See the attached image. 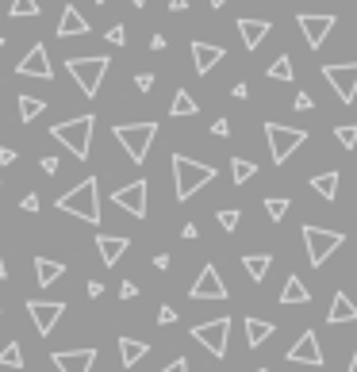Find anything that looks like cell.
<instances>
[{"mask_svg":"<svg viewBox=\"0 0 357 372\" xmlns=\"http://www.w3.org/2000/svg\"><path fill=\"white\" fill-rule=\"evenodd\" d=\"M58 211L81 219V223L100 227V184H96V177H85V181H77V188L62 192V196H58Z\"/></svg>","mask_w":357,"mask_h":372,"instance_id":"cell-1","label":"cell"},{"mask_svg":"<svg viewBox=\"0 0 357 372\" xmlns=\"http://www.w3.org/2000/svg\"><path fill=\"white\" fill-rule=\"evenodd\" d=\"M216 181V166H208V161H192V157L184 154H173V188H177V200H192L204 184Z\"/></svg>","mask_w":357,"mask_h":372,"instance_id":"cell-2","label":"cell"},{"mask_svg":"<svg viewBox=\"0 0 357 372\" xmlns=\"http://www.w3.org/2000/svg\"><path fill=\"white\" fill-rule=\"evenodd\" d=\"M92 127H96V119H92V116H77V119H66V123L50 127V139L62 142L69 154L85 161V157H89V150H92Z\"/></svg>","mask_w":357,"mask_h":372,"instance_id":"cell-3","label":"cell"},{"mask_svg":"<svg viewBox=\"0 0 357 372\" xmlns=\"http://www.w3.org/2000/svg\"><path fill=\"white\" fill-rule=\"evenodd\" d=\"M112 134H116V142L127 150V157L134 166H142L154 139H158V123H119V127H112Z\"/></svg>","mask_w":357,"mask_h":372,"instance_id":"cell-4","label":"cell"},{"mask_svg":"<svg viewBox=\"0 0 357 372\" xmlns=\"http://www.w3.org/2000/svg\"><path fill=\"white\" fill-rule=\"evenodd\" d=\"M108 66L112 58H104V54H96V58H69L66 69L69 77L77 81V89L85 92V96H96L100 85H104V77H108Z\"/></svg>","mask_w":357,"mask_h":372,"instance_id":"cell-5","label":"cell"},{"mask_svg":"<svg viewBox=\"0 0 357 372\" xmlns=\"http://www.w3.org/2000/svg\"><path fill=\"white\" fill-rule=\"evenodd\" d=\"M265 142H269V157H273V166H284V161H288V157L308 142V131H304V127L265 123Z\"/></svg>","mask_w":357,"mask_h":372,"instance_id":"cell-6","label":"cell"},{"mask_svg":"<svg viewBox=\"0 0 357 372\" xmlns=\"http://www.w3.org/2000/svg\"><path fill=\"white\" fill-rule=\"evenodd\" d=\"M342 242H346V234L342 231H323V227H304V246H308V261L315 265H326V257L334 254V249L342 246Z\"/></svg>","mask_w":357,"mask_h":372,"instance_id":"cell-7","label":"cell"},{"mask_svg":"<svg viewBox=\"0 0 357 372\" xmlns=\"http://www.w3.org/2000/svg\"><path fill=\"white\" fill-rule=\"evenodd\" d=\"M227 334H231V319H227V315L223 319H211V323L192 326V338L208 349L211 357H227Z\"/></svg>","mask_w":357,"mask_h":372,"instance_id":"cell-8","label":"cell"},{"mask_svg":"<svg viewBox=\"0 0 357 372\" xmlns=\"http://www.w3.org/2000/svg\"><path fill=\"white\" fill-rule=\"evenodd\" d=\"M323 81L338 92L342 104L357 100V62H342V66H323Z\"/></svg>","mask_w":357,"mask_h":372,"instance_id":"cell-9","label":"cell"},{"mask_svg":"<svg viewBox=\"0 0 357 372\" xmlns=\"http://www.w3.org/2000/svg\"><path fill=\"white\" fill-rule=\"evenodd\" d=\"M27 315H31L39 338H46V334H54L58 319L66 315V303H58V299H27Z\"/></svg>","mask_w":357,"mask_h":372,"instance_id":"cell-10","label":"cell"},{"mask_svg":"<svg viewBox=\"0 0 357 372\" xmlns=\"http://www.w3.org/2000/svg\"><path fill=\"white\" fill-rule=\"evenodd\" d=\"M146 192H150L146 181H131V184L112 192V204L123 207L127 215H134V219H146Z\"/></svg>","mask_w":357,"mask_h":372,"instance_id":"cell-11","label":"cell"},{"mask_svg":"<svg viewBox=\"0 0 357 372\" xmlns=\"http://www.w3.org/2000/svg\"><path fill=\"white\" fill-rule=\"evenodd\" d=\"M296 24H299V31H304V39H308V46L319 50V46L326 42V35L334 31V24H338V19H334L331 12H326V16H315V12H299Z\"/></svg>","mask_w":357,"mask_h":372,"instance_id":"cell-12","label":"cell"},{"mask_svg":"<svg viewBox=\"0 0 357 372\" xmlns=\"http://www.w3.org/2000/svg\"><path fill=\"white\" fill-rule=\"evenodd\" d=\"M189 296L192 299H227V284H223L216 265H204V269H200V276L189 288Z\"/></svg>","mask_w":357,"mask_h":372,"instance_id":"cell-13","label":"cell"},{"mask_svg":"<svg viewBox=\"0 0 357 372\" xmlns=\"http://www.w3.org/2000/svg\"><path fill=\"white\" fill-rule=\"evenodd\" d=\"M288 361L292 364H311V369H323V349H319V334L315 330H304L296 338V346L288 349Z\"/></svg>","mask_w":357,"mask_h":372,"instance_id":"cell-14","label":"cell"},{"mask_svg":"<svg viewBox=\"0 0 357 372\" xmlns=\"http://www.w3.org/2000/svg\"><path fill=\"white\" fill-rule=\"evenodd\" d=\"M16 73L19 77H39V81H50V77H54V69H50V54H46V46H42V42H35L24 58H19Z\"/></svg>","mask_w":357,"mask_h":372,"instance_id":"cell-15","label":"cell"},{"mask_svg":"<svg viewBox=\"0 0 357 372\" xmlns=\"http://www.w3.org/2000/svg\"><path fill=\"white\" fill-rule=\"evenodd\" d=\"M58 372H92L96 364V349H58L50 357Z\"/></svg>","mask_w":357,"mask_h":372,"instance_id":"cell-16","label":"cell"},{"mask_svg":"<svg viewBox=\"0 0 357 372\" xmlns=\"http://www.w3.org/2000/svg\"><path fill=\"white\" fill-rule=\"evenodd\" d=\"M227 58V50L216 46V42H204V39H192V66H196V73H211V69L219 66V62Z\"/></svg>","mask_w":357,"mask_h":372,"instance_id":"cell-17","label":"cell"},{"mask_svg":"<svg viewBox=\"0 0 357 372\" xmlns=\"http://www.w3.org/2000/svg\"><path fill=\"white\" fill-rule=\"evenodd\" d=\"M58 35L62 39H77V35H89V19L77 12V4H66L58 16Z\"/></svg>","mask_w":357,"mask_h":372,"instance_id":"cell-18","label":"cell"},{"mask_svg":"<svg viewBox=\"0 0 357 372\" xmlns=\"http://www.w3.org/2000/svg\"><path fill=\"white\" fill-rule=\"evenodd\" d=\"M326 323H331V326L357 323V303L346 296V292H334V299H331V311H326Z\"/></svg>","mask_w":357,"mask_h":372,"instance_id":"cell-19","label":"cell"},{"mask_svg":"<svg viewBox=\"0 0 357 372\" xmlns=\"http://www.w3.org/2000/svg\"><path fill=\"white\" fill-rule=\"evenodd\" d=\"M96 249H100V261L112 269V265H116L119 257L127 254V249H131V242L119 238V234H96Z\"/></svg>","mask_w":357,"mask_h":372,"instance_id":"cell-20","label":"cell"},{"mask_svg":"<svg viewBox=\"0 0 357 372\" xmlns=\"http://www.w3.org/2000/svg\"><path fill=\"white\" fill-rule=\"evenodd\" d=\"M273 31V24L269 19H238V35H242V46L246 50H258L261 39Z\"/></svg>","mask_w":357,"mask_h":372,"instance_id":"cell-21","label":"cell"},{"mask_svg":"<svg viewBox=\"0 0 357 372\" xmlns=\"http://www.w3.org/2000/svg\"><path fill=\"white\" fill-rule=\"evenodd\" d=\"M62 273H66V265L62 261H50V257H35V281L42 284V288H50V284H58Z\"/></svg>","mask_w":357,"mask_h":372,"instance_id":"cell-22","label":"cell"},{"mask_svg":"<svg viewBox=\"0 0 357 372\" xmlns=\"http://www.w3.org/2000/svg\"><path fill=\"white\" fill-rule=\"evenodd\" d=\"M150 353V346L146 342H139V338H119V361H123V369H134V364L142 361V357Z\"/></svg>","mask_w":357,"mask_h":372,"instance_id":"cell-23","label":"cell"},{"mask_svg":"<svg viewBox=\"0 0 357 372\" xmlns=\"http://www.w3.org/2000/svg\"><path fill=\"white\" fill-rule=\"evenodd\" d=\"M242 269L250 273V281H254V284H261L269 276V269H273V257H269V254H246V257H242Z\"/></svg>","mask_w":357,"mask_h":372,"instance_id":"cell-24","label":"cell"},{"mask_svg":"<svg viewBox=\"0 0 357 372\" xmlns=\"http://www.w3.org/2000/svg\"><path fill=\"white\" fill-rule=\"evenodd\" d=\"M273 330H277V326L265 323V319H246V346H250V349L265 346V342L273 338Z\"/></svg>","mask_w":357,"mask_h":372,"instance_id":"cell-25","label":"cell"},{"mask_svg":"<svg viewBox=\"0 0 357 372\" xmlns=\"http://www.w3.org/2000/svg\"><path fill=\"white\" fill-rule=\"evenodd\" d=\"M281 303H311V292H308V284L299 281L296 273L284 281V288H281Z\"/></svg>","mask_w":357,"mask_h":372,"instance_id":"cell-26","label":"cell"},{"mask_svg":"<svg viewBox=\"0 0 357 372\" xmlns=\"http://www.w3.org/2000/svg\"><path fill=\"white\" fill-rule=\"evenodd\" d=\"M338 181H342V177L331 169V173H319V177H311V188H315L323 200H334V196H338Z\"/></svg>","mask_w":357,"mask_h":372,"instance_id":"cell-27","label":"cell"},{"mask_svg":"<svg viewBox=\"0 0 357 372\" xmlns=\"http://www.w3.org/2000/svg\"><path fill=\"white\" fill-rule=\"evenodd\" d=\"M169 116H196V100H192V92L189 89H177L173 92V104H169Z\"/></svg>","mask_w":357,"mask_h":372,"instance_id":"cell-28","label":"cell"},{"mask_svg":"<svg viewBox=\"0 0 357 372\" xmlns=\"http://www.w3.org/2000/svg\"><path fill=\"white\" fill-rule=\"evenodd\" d=\"M42 112H46V100H39V96H19V119H24V123L39 119Z\"/></svg>","mask_w":357,"mask_h":372,"instance_id":"cell-29","label":"cell"},{"mask_svg":"<svg viewBox=\"0 0 357 372\" xmlns=\"http://www.w3.org/2000/svg\"><path fill=\"white\" fill-rule=\"evenodd\" d=\"M231 177H234V184H246V181L258 177V166L246 161V157H231Z\"/></svg>","mask_w":357,"mask_h":372,"instance_id":"cell-30","label":"cell"},{"mask_svg":"<svg viewBox=\"0 0 357 372\" xmlns=\"http://www.w3.org/2000/svg\"><path fill=\"white\" fill-rule=\"evenodd\" d=\"M265 77H269V81H292V77H296V69H292V58H288V54H281V58L265 69Z\"/></svg>","mask_w":357,"mask_h":372,"instance_id":"cell-31","label":"cell"},{"mask_svg":"<svg viewBox=\"0 0 357 372\" xmlns=\"http://www.w3.org/2000/svg\"><path fill=\"white\" fill-rule=\"evenodd\" d=\"M0 369H24V349H19V342H8V346L0 349Z\"/></svg>","mask_w":357,"mask_h":372,"instance_id":"cell-32","label":"cell"},{"mask_svg":"<svg viewBox=\"0 0 357 372\" xmlns=\"http://www.w3.org/2000/svg\"><path fill=\"white\" fill-rule=\"evenodd\" d=\"M39 12H42L39 0H12L8 16H12V19H31V16H39Z\"/></svg>","mask_w":357,"mask_h":372,"instance_id":"cell-33","label":"cell"},{"mask_svg":"<svg viewBox=\"0 0 357 372\" xmlns=\"http://www.w3.org/2000/svg\"><path fill=\"white\" fill-rule=\"evenodd\" d=\"M288 207H292L288 196H269V200H265V215L273 219V223H281V219L288 215Z\"/></svg>","mask_w":357,"mask_h":372,"instance_id":"cell-34","label":"cell"},{"mask_svg":"<svg viewBox=\"0 0 357 372\" xmlns=\"http://www.w3.org/2000/svg\"><path fill=\"white\" fill-rule=\"evenodd\" d=\"M334 139H338L342 150H357V123H342L334 127Z\"/></svg>","mask_w":357,"mask_h":372,"instance_id":"cell-35","label":"cell"},{"mask_svg":"<svg viewBox=\"0 0 357 372\" xmlns=\"http://www.w3.org/2000/svg\"><path fill=\"white\" fill-rule=\"evenodd\" d=\"M216 219H219V227H223V231H234V227H238V219H242V211H238V207H223Z\"/></svg>","mask_w":357,"mask_h":372,"instance_id":"cell-36","label":"cell"},{"mask_svg":"<svg viewBox=\"0 0 357 372\" xmlns=\"http://www.w3.org/2000/svg\"><path fill=\"white\" fill-rule=\"evenodd\" d=\"M104 39H108L112 46H127V27H123V24L108 27V35H104Z\"/></svg>","mask_w":357,"mask_h":372,"instance_id":"cell-37","label":"cell"},{"mask_svg":"<svg viewBox=\"0 0 357 372\" xmlns=\"http://www.w3.org/2000/svg\"><path fill=\"white\" fill-rule=\"evenodd\" d=\"M158 323H162V326H173V323H177V311H173L169 303L158 307Z\"/></svg>","mask_w":357,"mask_h":372,"instance_id":"cell-38","label":"cell"},{"mask_svg":"<svg viewBox=\"0 0 357 372\" xmlns=\"http://www.w3.org/2000/svg\"><path fill=\"white\" fill-rule=\"evenodd\" d=\"M292 104H296V112H311V108H315V100H311L308 92H296V100H292Z\"/></svg>","mask_w":357,"mask_h":372,"instance_id":"cell-39","label":"cell"},{"mask_svg":"<svg viewBox=\"0 0 357 372\" xmlns=\"http://www.w3.org/2000/svg\"><path fill=\"white\" fill-rule=\"evenodd\" d=\"M211 134H216V139H227V134H231V123H227V119L219 116L216 123H211Z\"/></svg>","mask_w":357,"mask_h":372,"instance_id":"cell-40","label":"cell"},{"mask_svg":"<svg viewBox=\"0 0 357 372\" xmlns=\"http://www.w3.org/2000/svg\"><path fill=\"white\" fill-rule=\"evenodd\" d=\"M134 89L150 92V89H154V73H139V77H134Z\"/></svg>","mask_w":357,"mask_h":372,"instance_id":"cell-41","label":"cell"},{"mask_svg":"<svg viewBox=\"0 0 357 372\" xmlns=\"http://www.w3.org/2000/svg\"><path fill=\"white\" fill-rule=\"evenodd\" d=\"M134 296H139V288H134L131 281H123V284H119V299H134Z\"/></svg>","mask_w":357,"mask_h":372,"instance_id":"cell-42","label":"cell"},{"mask_svg":"<svg viewBox=\"0 0 357 372\" xmlns=\"http://www.w3.org/2000/svg\"><path fill=\"white\" fill-rule=\"evenodd\" d=\"M162 372H189V361H184V357H177V361H169Z\"/></svg>","mask_w":357,"mask_h":372,"instance_id":"cell-43","label":"cell"},{"mask_svg":"<svg viewBox=\"0 0 357 372\" xmlns=\"http://www.w3.org/2000/svg\"><path fill=\"white\" fill-rule=\"evenodd\" d=\"M39 166H42V173H50V177H54V173H58V157H42Z\"/></svg>","mask_w":357,"mask_h":372,"instance_id":"cell-44","label":"cell"},{"mask_svg":"<svg viewBox=\"0 0 357 372\" xmlns=\"http://www.w3.org/2000/svg\"><path fill=\"white\" fill-rule=\"evenodd\" d=\"M16 161V150L12 146H0V166H12Z\"/></svg>","mask_w":357,"mask_h":372,"instance_id":"cell-45","label":"cell"},{"mask_svg":"<svg viewBox=\"0 0 357 372\" xmlns=\"http://www.w3.org/2000/svg\"><path fill=\"white\" fill-rule=\"evenodd\" d=\"M231 96H234V100H246V96H250V85H246V81H238V85L231 89Z\"/></svg>","mask_w":357,"mask_h":372,"instance_id":"cell-46","label":"cell"},{"mask_svg":"<svg viewBox=\"0 0 357 372\" xmlns=\"http://www.w3.org/2000/svg\"><path fill=\"white\" fill-rule=\"evenodd\" d=\"M196 234H200V231H196V223H184V227H181V238H184V242H192Z\"/></svg>","mask_w":357,"mask_h":372,"instance_id":"cell-47","label":"cell"},{"mask_svg":"<svg viewBox=\"0 0 357 372\" xmlns=\"http://www.w3.org/2000/svg\"><path fill=\"white\" fill-rule=\"evenodd\" d=\"M19 207H24V211H39V196H24V204H19Z\"/></svg>","mask_w":357,"mask_h":372,"instance_id":"cell-48","label":"cell"},{"mask_svg":"<svg viewBox=\"0 0 357 372\" xmlns=\"http://www.w3.org/2000/svg\"><path fill=\"white\" fill-rule=\"evenodd\" d=\"M89 296L100 299V296H104V284H100V281H89Z\"/></svg>","mask_w":357,"mask_h":372,"instance_id":"cell-49","label":"cell"},{"mask_svg":"<svg viewBox=\"0 0 357 372\" xmlns=\"http://www.w3.org/2000/svg\"><path fill=\"white\" fill-rule=\"evenodd\" d=\"M150 50H166V35H154V39H150Z\"/></svg>","mask_w":357,"mask_h":372,"instance_id":"cell-50","label":"cell"},{"mask_svg":"<svg viewBox=\"0 0 357 372\" xmlns=\"http://www.w3.org/2000/svg\"><path fill=\"white\" fill-rule=\"evenodd\" d=\"M154 269H169V254H158V257H154Z\"/></svg>","mask_w":357,"mask_h":372,"instance_id":"cell-51","label":"cell"},{"mask_svg":"<svg viewBox=\"0 0 357 372\" xmlns=\"http://www.w3.org/2000/svg\"><path fill=\"white\" fill-rule=\"evenodd\" d=\"M189 8V0H169V12H184Z\"/></svg>","mask_w":357,"mask_h":372,"instance_id":"cell-52","label":"cell"},{"mask_svg":"<svg viewBox=\"0 0 357 372\" xmlns=\"http://www.w3.org/2000/svg\"><path fill=\"white\" fill-rule=\"evenodd\" d=\"M0 281H8V265H4V257H0Z\"/></svg>","mask_w":357,"mask_h":372,"instance_id":"cell-53","label":"cell"},{"mask_svg":"<svg viewBox=\"0 0 357 372\" xmlns=\"http://www.w3.org/2000/svg\"><path fill=\"white\" fill-rule=\"evenodd\" d=\"M346 372H357V349H354V357H349V369Z\"/></svg>","mask_w":357,"mask_h":372,"instance_id":"cell-54","label":"cell"},{"mask_svg":"<svg viewBox=\"0 0 357 372\" xmlns=\"http://www.w3.org/2000/svg\"><path fill=\"white\" fill-rule=\"evenodd\" d=\"M211 8H227V0H211Z\"/></svg>","mask_w":357,"mask_h":372,"instance_id":"cell-55","label":"cell"},{"mask_svg":"<svg viewBox=\"0 0 357 372\" xmlns=\"http://www.w3.org/2000/svg\"><path fill=\"white\" fill-rule=\"evenodd\" d=\"M131 4H134V8H142V4H146V0H131Z\"/></svg>","mask_w":357,"mask_h":372,"instance_id":"cell-56","label":"cell"},{"mask_svg":"<svg viewBox=\"0 0 357 372\" xmlns=\"http://www.w3.org/2000/svg\"><path fill=\"white\" fill-rule=\"evenodd\" d=\"M0 50H4V35H0Z\"/></svg>","mask_w":357,"mask_h":372,"instance_id":"cell-57","label":"cell"},{"mask_svg":"<svg viewBox=\"0 0 357 372\" xmlns=\"http://www.w3.org/2000/svg\"><path fill=\"white\" fill-rule=\"evenodd\" d=\"M96 4H108V0H96Z\"/></svg>","mask_w":357,"mask_h":372,"instance_id":"cell-58","label":"cell"},{"mask_svg":"<svg viewBox=\"0 0 357 372\" xmlns=\"http://www.w3.org/2000/svg\"><path fill=\"white\" fill-rule=\"evenodd\" d=\"M254 372H265V369H254Z\"/></svg>","mask_w":357,"mask_h":372,"instance_id":"cell-59","label":"cell"}]
</instances>
